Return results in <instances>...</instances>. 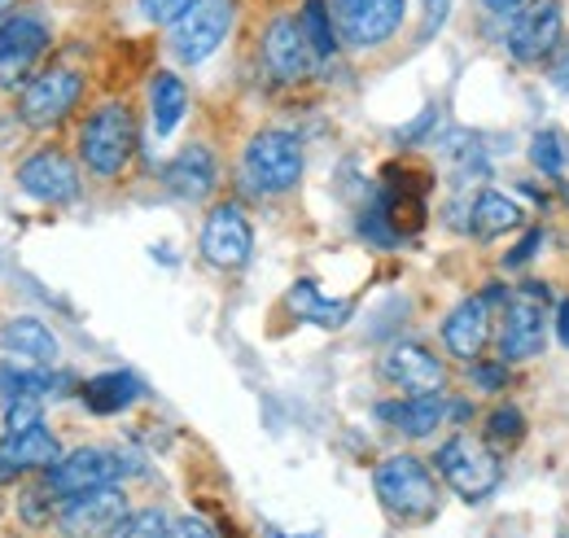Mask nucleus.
Wrapping results in <instances>:
<instances>
[{
  "label": "nucleus",
  "instance_id": "obj_30",
  "mask_svg": "<svg viewBox=\"0 0 569 538\" xmlns=\"http://www.w3.org/2000/svg\"><path fill=\"white\" fill-rule=\"evenodd\" d=\"M526 438V416L517 411V407H499V411H491V420H487V442L491 447H517Z\"/></svg>",
  "mask_w": 569,
  "mask_h": 538
},
{
  "label": "nucleus",
  "instance_id": "obj_6",
  "mask_svg": "<svg viewBox=\"0 0 569 538\" xmlns=\"http://www.w3.org/2000/svg\"><path fill=\"white\" fill-rule=\"evenodd\" d=\"M141 469L137 460L119 456V451H106V447H74L67 451L53 469L44 472V486L58 495V499H71L83 490H97V486H119L123 477Z\"/></svg>",
  "mask_w": 569,
  "mask_h": 538
},
{
  "label": "nucleus",
  "instance_id": "obj_1",
  "mask_svg": "<svg viewBox=\"0 0 569 538\" xmlns=\"http://www.w3.org/2000/svg\"><path fill=\"white\" fill-rule=\"evenodd\" d=\"M137 153V114L128 101H101L79 123V162L97 180H119Z\"/></svg>",
  "mask_w": 569,
  "mask_h": 538
},
{
  "label": "nucleus",
  "instance_id": "obj_42",
  "mask_svg": "<svg viewBox=\"0 0 569 538\" xmlns=\"http://www.w3.org/2000/svg\"><path fill=\"white\" fill-rule=\"evenodd\" d=\"M9 9H13V0H0V18H4V13H9Z\"/></svg>",
  "mask_w": 569,
  "mask_h": 538
},
{
  "label": "nucleus",
  "instance_id": "obj_35",
  "mask_svg": "<svg viewBox=\"0 0 569 538\" xmlns=\"http://www.w3.org/2000/svg\"><path fill=\"white\" fill-rule=\"evenodd\" d=\"M433 123H438V110L426 106V110H421V119H417V123H408V128L399 132V140H403V145H421V140L433 132Z\"/></svg>",
  "mask_w": 569,
  "mask_h": 538
},
{
  "label": "nucleus",
  "instance_id": "obj_16",
  "mask_svg": "<svg viewBox=\"0 0 569 538\" xmlns=\"http://www.w3.org/2000/svg\"><path fill=\"white\" fill-rule=\"evenodd\" d=\"M381 381L395 386L403 399L442 395V386H447V368L429 355L426 346H417V341H395V346L381 355Z\"/></svg>",
  "mask_w": 569,
  "mask_h": 538
},
{
  "label": "nucleus",
  "instance_id": "obj_4",
  "mask_svg": "<svg viewBox=\"0 0 569 538\" xmlns=\"http://www.w3.org/2000/svg\"><path fill=\"white\" fill-rule=\"evenodd\" d=\"M83 74L71 67H49V70H36L22 92H18V119L22 128L31 132H53L71 119L83 101Z\"/></svg>",
  "mask_w": 569,
  "mask_h": 538
},
{
  "label": "nucleus",
  "instance_id": "obj_24",
  "mask_svg": "<svg viewBox=\"0 0 569 538\" xmlns=\"http://www.w3.org/2000/svg\"><path fill=\"white\" fill-rule=\"evenodd\" d=\"M184 110H189V88H184V79L171 74V70H158L153 83H149V119H153V132L171 136L180 128Z\"/></svg>",
  "mask_w": 569,
  "mask_h": 538
},
{
  "label": "nucleus",
  "instance_id": "obj_7",
  "mask_svg": "<svg viewBox=\"0 0 569 538\" xmlns=\"http://www.w3.org/2000/svg\"><path fill=\"white\" fill-rule=\"evenodd\" d=\"M561 36H566L561 0H526V4L512 13V22H508L503 49L512 53V62L535 67V62H548V53H557Z\"/></svg>",
  "mask_w": 569,
  "mask_h": 538
},
{
  "label": "nucleus",
  "instance_id": "obj_18",
  "mask_svg": "<svg viewBox=\"0 0 569 538\" xmlns=\"http://www.w3.org/2000/svg\"><path fill=\"white\" fill-rule=\"evenodd\" d=\"M0 350H4V359L27 363V368H53L58 355H62V341H58V333H53L44 320H36V316H13V320H4V329H0Z\"/></svg>",
  "mask_w": 569,
  "mask_h": 538
},
{
  "label": "nucleus",
  "instance_id": "obj_28",
  "mask_svg": "<svg viewBox=\"0 0 569 538\" xmlns=\"http://www.w3.org/2000/svg\"><path fill=\"white\" fill-rule=\"evenodd\" d=\"M530 162H535V171H543V176H566L569 171V149L566 140L557 132H539L530 140Z\"/></svg>",
  "mask_w": 569,
  "mask_h": 538
},
{
  "label": "nucleus",
  "instance_id": "obj_14",
  "mask_svg": "<svg viewBox=\"0 0 569 538\" xmlns=\"http://www.w3.org/2000/svg\"><path fill=\"white\" fill-rule=\"evenodd\" d=\"M123 517H128V495L119 486H97L62 499L58 530L67 538H110Z\"/></svg>",
  "mask_w": 569,
  "mask_h": 538
},
{
  "label": "nucleus",
  "instance_id": "obj_9",
  "mask_svg": "<svg viewBox=\"0 0 569 538\" xmlns=\"http://www.w3.org/2000/svg\"><path fill=\"white\" fill-rule=\"evenodd\" d=\"M13 180H18V189H22L31 202H40V206H74L79 193H83L74 158H67V153L53 149V145L27 153V158L18 162V171H13Z\"/></svg>",
  "mask_w": 569,
  "mask_h": 538
},
{
  "label": "nucleus",
  "instance_id": "obj_22",
  "mask_svg": "<svg viewBox=\"0 0 569 538\" xmlns=\"http://www.w3.org/2000/svg\"><path fill=\"white\" fill-rule=\"evenodd\" d=\"M377 416H381L386 425H395L403 438H429V434L451 416V407H447L442 395H417V399L381 404L377 407Z\"/></svg>",
  "mask_w": 569,
  "mask_h": 538
},
{
  "label": "nucleus",
  "instance_id": "obj_26",
  "mask_svg": "<svg viewBox=\"0 0 569 538\" xmlns=\"http://www.w3.org/2000/svg\"><path fill=\"white\" fill-rule=\"evenodd\" d=\"M311 49L320 62H329L338 53V22H333V4L329 0H302V13H298Z\"/></svg>",
  "mask_w": 569,
  "mask_h": 538
},
{
  "label": "nucleus",
  "instance_id": "obj_31",
  "mask_svg": "<svg viewBox=\"0 0 569 538\" xmlns=\"http://www.w3.org/2000/svg\"><path fill=\"white\" fill-rule=\"evenodd\" d=\"M44 420V399H9L4 404V434H18V429H31Z\"/></svg>",
  "mask_w": 569,
  "mask_h": 538
},
{
  "label": "nucleus",
  "instance_id": "obj_5",
  "mask_svg": "<svg viewBox=\"0 0 569 538\" xmlns=\"http://www.w3.org/2000/svg\"><path fill=\"white\" fill-rule=\"evenodd\" d=\"M433 465H438V472H442V481H447L460 499H469V504L491 499L499 486V477H503V465H499L496 451H491L487 442L469 438V434L447 438V442L438 447Z\"/></svg>",
  "mask_w": 569,
  "mask_h": 538
},
{
  "label": "nucleus",
  "instance_id": "obj_34",
  "mask_svg": "<svg viewBox=\"0 0 569 538\" xmlns=\"http://www.w3.org/2000/svg\"><path fill=\"white\" fill-rule=\"evenodd\" d=\"M167 538H219V535H214V526L207 517H180V521H171V535Z\"/></svg>",
  "mask_w": 569,
  "mask_h": 538
},
{
  "label": "nucleus",
  "instance_id": "obj_3",
  "mask_svg": "<svg viewBox=\"0 0 569 538\" xmlns=\"http://www.w3.org/2000/svg\"><path fill=\"white\" fill-rule=\"evenodd\" d=\"M302 140L284 128H263L250 136L246 153H241V176L259 198H281L289 189H298L302 180Z\"/></svg>",
  "mask_w": 569,
  "mask_h": 538
},
{
  "label": "nucleus",
  "instance_id": "obj_38",
  "mask_svg": "<svg viewBox=\"0 0 569 538\" xmlns=\"http://www.w3.org/2000/svg\"><path fill=\"white\" fill-rule=\"evenodd\" d=\"M557 337H561V346L569 350V298L557 307Z\"/></svg>",
  "mask_w": 569,
  "mask_h": 538
},
{
  "label": "nucleus",
  "instance_id": "obj_19",
  "mask_svg": "<svg viewBox=\"0 0 569 538\" xmlns=\"http://www.w3.org/2000/svg\"><path fill=\"white\" fill-rule=\"evenodd\" d=\"M487 341H491V298H487V293H482V298H465V302L442 320V346H447L456 359H465V363L482 359Z\"/></svg>",
  "mask_w": 569,
  "mask_h": 538
},
{
  "label": "nucleus",
  "instance_id": "obj_20",
  "mask_svg": "<svg viewBox=\"0 0 569 538\" xmlns=\"http://www.w3.org/2000/svg\"><path fill=\"white\" fill-rule=\"evenodd\" d=\"M0 456H4V460L13 465V472L22 477V472H49L67 451H62L58 434L40 420V425H31V429L0 434Z\"/></svg>",
  "mask_w": 569,
  "mask_h": 538
},
{
  "label": "nucleus",
  "instance_id": "obj_23",
  "mask_svg": "<svg viewBox=\"0 0 569 538\" xmlns=\"http://www.w3.org/2000/svg\"><path fill=\"white\" fill-rule=\"evenodd\" d=\"M141 395V377H132V372H101V377L79 386V399H83V407L92 416H119V411H128V407L137 404Z\"/></svg>",
  "mask_w": 569,
  "mask_h": 538
},
{
  "label": "nucleus",
  "instance_id": "obj_39",
  "mask_svg": "<svg viewBox=\"0 0 569 538\" xmlns=\"http://www.w3.org/2000/svg\"><path fill=\"white\" fill-rule=\"evenodd\" d=\"M482 4H487L491 13H517V9L526 4V0H482Z\"/></svg>",
  "mask_w": 569,
  "mask_h": 538
},
{
  "label": "nucleus",
  "instance_id": "obj_8",
  "mask_svg": "<svg viewBox=\"0 0 569 538\" xmlns=\"http://www.w3.org/2000/svg\"><path fill=\"white\" fill-rule=\"evenodd\" d=\"M333 4V22H338V40L351 49H381L399 36L408 0H329Z\"/></svg>",
  "mask_w": 569,
  "mask_h": 538
},
{
  "label": "nucleus",
  "instance_id": "obj_37",
  "mask_svg": "<svg viewBox=\"0 0 569 538\" xmlns=\"http://www.w3.org/2000/svg\"><path fill=\"white\" fill-rule=\"evenodd\" d=\"M548 74H552V83H557V88H566L569 92V44L552 58V70H548Z\"/></svg>",
  "mask_w": 569,
  "mask_h": 538
},
{
  "label": "nucleus",
  "instance_id": "obj_21",
  "mask_svg": "<svg viewBox=\"0 0 569 538\" xmlns=\"http://www.w3.org/2000/svg\"><path fill=\"white\" fill-rule=\"evenodd\" d=\"M469 219H465V232L469 237H478V241H496L503 232H512V228H521V202L517 198H508V193H499V189H482V193H473L469 198Z\"/></svg>",
  "mask_w": 569,
  "mask_h": 538
},
{
  "label": "nucleus",
  "instance_id": "obj_13",
  "mask_svg": "<svg viewBox=\"0 0 569 538\" xmlns=\"http://www.w3.org/2000/svg\"><path fill=\"white\" fill-rule=\"evenodd\" d=\"M232 31V0H198L171 31V49L184 67H202Z\"/></svg>",
  "mask_w": 569,
  "mask_h": 538
},
{
  "label": "nucleus",
  "instance_id": "obj_43",
  "mask_svg": "<svg viewBox=\"0 0 569 538\" xmlns=\"http://www.w3.org/2000/svg\"><path fill=\"white\" fill-rule=\"evenodd\" d=\"M0 512H4V508H0Z\"/></svg>",
  "mask_w": 569,
  "mask_h": 538
},
{
  "label": "nucleus",
  "instance_id": "obj_33",
  "mask_svg": "<svg viewBox=\"0 0 569 538\" xmlns=\"http://www.w3.org/2000/svg\"><path fill=\"white\" fill-rule=\"evenodd\" d=\"M469 377H473V386H478V390H487V395H499V390L508 386V363H503V359H499V363H487V359H473Z\"/></svg>",
  "mask_w": 569,
  "mask_h": 538
},
{
  "label": "nucleus",
  "instance_id": "obj_12",
  "mask_svg": "<svg viewBox=\"0 0 569 538\" xmlns=\"http://www.w3.org/2000/svg\"><path fill=\"white\" fill-rule=\"evenodd\" d=\"M49 22L36 13H9L0 18V88L27 83L31 70L40 67L44 49H49Z\"/></svg>",
  "mask_w": 569,
  "mask_h": 538
},
{
  "label": "nucleus",
  "instance_id": "obj_40",
  "mask_svg": "<svg viewBox=\"0 0 569 538\" xmlns=\"http://www.w3.org/2000/svg\"><path fill=\"white\" fill-rule=\"evenodd\" d=\"M13 477H18V472H13V465H9V460H4V456H0V486H9V481H13Z\"/></svg>",
  "mask_w": 569,
  "mask_h": 538
},
{
  "label": "nucleus",
  "instance_id": "obj_2",
  "mask_svg": "<svg viewBox=\"0 0 569 538\" xmlns=\"http://www.w3.org/2000/svg\"><path fill=\"white\" fill-rule=\"evenodd\" d=\"M372 490L381 499V508L403 521V526H429L442 508V490L433 481V472L426 469V460L417 456H386L377 469H372Z\"/></svg>",
  "mask_w": 569,
  "mask_h": 538
},
{
  "label": "nucleus",
  "instance_id": "obj_15",
  "mask_svg": "<svg viewBox=\"0 0 569 538\" xmlns=\"http://www.w3.org/2000/svg\"><path fill=\"white\" fill-rule=\"evenodd\" d=\"M263 67L272 70V79L281 83H302L311 70L320 67L302 22L293 13H277L268 27H263Z\"/></svg>",
  "mask_w": 569,
  "mask_h": 538
},
{
  "label": "nucleus",
  "instance_id": "obj_25",
  "mask_svg": "<svg viewBox=\"0 0 569 538\" xmlns=\"http://www.w3.org/2000/svg\"><path fill=\"white\" fill-rule=\"evenodd\" d=\"M284 302H289L293 316H302V320H311V325H320V329H342V325L351 320V302H325L320 289H316V280H298V285L284 293Z\"/></svg>",
  "mask_w": 569,
  "mask_h": 538
},
{
  "label": "nucleus",
  "instance_id": "obj_17",
  "mask_svg": "<svg viewBox=\"0 0 569 538\" xmlns=\"http://www.w3.org/2000/svg\"><path fill=\"white\" fill-rule=\"evenodd\" d=\"M162 185L180 198V202H207L219 185V158L211 145H184L167 167H162Z\"/></svg>",
  "mask_w": 569,
  "mask_h": 538
},
{
  "label": "nucleus",
  "instance_id": "obj_41",
  "mask_svg": "<svg viewBox=\"0 0 569 538\" xmlns=\"http://www.w3.org/2000/svg\"><path fill=\"white\" fill-rule=\"evenodd\" d=\"M263 538H316V535H284V530H277V526H268Z\"/></svg>",
  "mask_w": 569,
  "mask_h": 538
},
{
  "label": "nucleus",
  "instance_id": "obj_29",
  "mask_svg": "<svg viewBox=\"0 0 569 538\" xmlns=\"http://www.w3.org/2000/svg\"><path fill=\"white\" fill-rule=\"evenodd\" d=\"M58 495L40 481V486H27L22 495H18V517L27 521V526H49V521H58Z\"/></svg>",
  "mask_w": 569,
  "mask_h": 538
},
{
  "label": "nucleus",
  "instance_id": "obj_36",
  "mask_svg": "<svg viewBox=\"0 0 569 538\" xmlns=\"http://www.w3.org/2000/svg\"><path fill=\"white\" fill-rule=\"evenodd\" d=\"M539 241H543V232L535 228V232H530V237H526V241L503 259V268H521V263H530V259H535V250H539Z\"/></svg>",
  "mask_w": 569,
  "mask_h": 538
},
{
  "label": "nucleus",
  "instance_id": "obj_32",
  "mask_svg": "<svg viewBox=\"0 0 569 538\" xmlns=\"http://www.w3.org/2000/svg\"><path fill=\"white\" fill-rule=\"evenodd\" d=\"M198 0H141V13L153 27H176Z\"/></svg>",
  "mask_w": 569,
  "mask_h": 538
},
{
  "label": "nucleus",
  "instance_id": "obj_27",
  "mask_svg": "<svg viewBox=\"0 0 569 538\" xmlns=\"http://www.w3.org/2000/svg\"><path fill=\"white\" fill-rule=\"evenodd\" d=\"M171 535V517L162 508H128V517L114 526L110 538H167Z\"/></svg>",
  "mask_w": 569,
  "mask_h": 538
},
{
  "label": "nucleus",
  "instance_id": "obj_10",
  "mask_svg": "<svg viewBox=\"0 0 569 538\" xmlns=\"http://www.w3.org/2000/svg\"><path fill=\"white\" fill-rule=\"evenodd\" d=\"M198 250L214 271H241L254 255V228L246 219V210L237 202H219L211 206L207 223H202V237H198Z\"/></svg>",
  "mask_w": 569,
  "mask_h": 538
},
{
  "label": "nucleus",
  "instance_id": "obj_11",
  "mask_svg": "<svg viewBox=\"0 0 569 538\" xmlns=\"http://www.w3.org/2000/svg\"><path fill=\"white\" fill-rule=\"evenodd\" d=\"M543 346H548L543 289H526V293L508 298L503 320H499V359L503 363H521V359H535Z\"/></svg>",
  "mask_w": 569,
  "mask_h": 538
}]
</instances>
